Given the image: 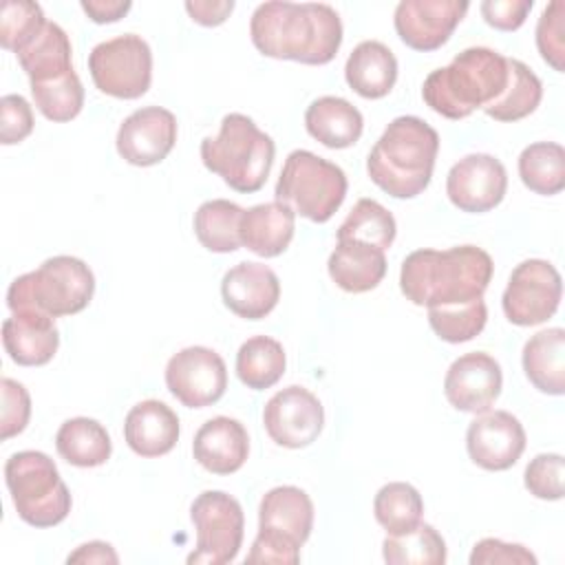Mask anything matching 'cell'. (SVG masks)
Wrapping results in <instances>:
<instances>
[{
    "instance_id": "d590c367",
    "label": "cell",
    "mask_w": 565,
    "mask_h": 565,
    "mask_svg": "<svg viewBox=\"0 0 565 565\" xmlns=\"http://www.w3.org/2000/svg\"><path fill=\"white\" fill-rule=\"evenodd\" d=\"M395 234V216L375 199H360L338 227V241H358L377 249H388Z\"/></svg>"
},
{
    "instance_id": "5bb4252c",
    "label": "cell",
    "mask_w": 565,
    "mask_h": 565,
    "mask_svg": "<svg viewBox=\"0 0 565 565\" xmlns=\"http://www.w3.org/2000/svg\"><path fill=\"white\" fill-rule=\"evenodd\" d=\"M508 190L505 166L486 152H472L452 163L446 177L448 201L468 214L494 210Z\"/></svg>"
},
{
    "instance_id": "681fc988",
    "label": "cell",
    "mask_w": 565,
    "mask_h": 565,
    "mask_svg": "<svg viewBox=\"0 0 565 565\" xmlns=\"http://www.w3.org/2000/svg\"><path fill=\"white\" fill-rule=\"evenodd\" d=\"M79 7L88 15V20H93L95 24H108V22L121 20L130 11L132 2L130 0H82Z\"/></svg>"
},
{
    "instance_id": "44dd1931",
    "label": "cell",
    "mask_w": 565,
    "mask_h": 565,
    "mask_svg": "<svg viewBox=\"0 0 565 565\" xmlns=\"http://www.w3.org/2000/svg\"><path fill=\"white\" fill-rule=\"evenodd\" d=\"M192 455L212 475H234L249 457L247 428L227 415H216L194 433Z\"/></svg>"
},
{
    "instance_id": "e575fe53",
    "label": "cell",
    "mask_w": 565,
    "mask_h": 565,
    "mask_svg": "<svg viewBox=\"0 0 565 565\" xmlns=\"http://www.w3.org/2000/svg\"><path fill=\"white\" fill-rule=\"evenodd\" d=\"M373 514L388 536H399L422 523L424 499L415 486L406 481H391L377 490L373 499Z\"/></svg>"
},
{
    "instance_id": "8fae6325",
    "label": "cell",
    "mask_w": 565,
    "mask_h": 565,
    "mask_svg": "<svg viewBox=\"0 0 565 565\" xmlns=\"http://www.w3.org/2000/svg\"><path fill=\"white\" fill-rule=\"evenodd\" d=\"M563 296L558 269L543 258L521 260L503 289L501 307L505 318L516 327H536L547 322Z\"/></svg>"
},
{
    "instance_id": "f6af8a7d",
    "label": "cell",
    "mask_w": 565,
    "mask_h": 565,
    "mask_svg": "<svg viewBox=\"0 0 565 565\" xmlns=\"http://www.w3.org/2000/svg\"><path fill=\"white\" fill-rule=\"evenodd\" d=\"M470 565H536V556L521 543L501 539H481L472 545Z\"/></svg>"
},
{
    "instance_id": "ab89813d",
    "label": "cell",
    "mask_w": 565,
    "mask_h": 565,
    "mask_svg": "<svg viewBox=\"0 0 565 565\" xmlns=\"http://www.w3.org/2000/svg\"><path fill=\"white\" fill-rule=\"evenodd\" d=\"M42 7L31 0H4L0 11V44L7 51H22L46 24Z\"/></svg>"
},
{
    "instance_id": "9a60e30c",
    "label": "cell",
    "mask_w": 565,
    "mask_h": 565,
    "mask_svg": "<svg viewBox=\"0 0 565 565\" xmlns=\"http://www.w3.org/2000/svg\"><path fill=\"white\" fill-rule=\"evenodd\" d=\"M468 9L466 0H402L395 7L393 24L408 49L428 53L450 40Z\"/></svg>"
},
{
    "instance_id": "9c48e42d",
    "label": "cell",
    "mask_w": 565,
    "mask_h": 565,
    "mask_svg": "<svg viewBox=\"0 0 565 565\" xmlns=\"http://www.w3.org/2000/svg\"><path fill=\"white\" fill-rule=\"evenodd\" d=\"M88 71L99 93L117 99H137L152 84L150 44L135 33L104 40L88 53Z\"/></svg>"
},
{
    "instance_id": "7c38bea8",
    "label": "cell",
    "mask_w": 565,
    "mask_h": 565,
    "mask_svg": "<svg viewBox=\"0 0 565 565\" xmlns=\"http://www.w3.org/2000/svg\"><path fill=\"white\" fill-rule=\"evenodd\" d=\"M166 386L188 408L212 406L227 388L225 360L210 347H185L168 360Z\"/></svg>"
},
{
    "instance_id": "60d3db41",
    "label": "cell",
    "mask_w": 565,
    "mask_h": 565,
    "mask_svg": "<svg viewBox=\"0 0 565 565\" xmlns=\"http://www.w3.org/2000/svg\"><path fill=\"white\" fill-rule=\"evenodd\" d=\"M525 490L541 501H558L565 490V459L558 452H541L525 466Z\"/></svg>"
},
{
    "instance_id": "3957f363",
    "label": "cell",
    "mask_w": 565,
    "mask_h": 565,
    "mask_svg": "<svg viewBox=\"0 0 565 565\" xmlns=\"http://www.w3.org/2000/svg\"><path fill=\"white\" fill-rule=\"evenodd\" d=\"M439 152V135L422 117H395L366 157L369 179L393 199H415L430 179Z\"/></svg>"
},
{
    "instance_id": "1f68e13d",
    "label": "cell",
    "mask_w": 565,
    "mask_h": 565,
    "mask_svg": "<svg viewBox=\"0 0 565 565\" xmlns=\"http://www.w3.org/2000/svg\"><path fill=\"white\" fill-rule=\"evenodd\" d=\"M243 207L227 199H212L194 212V234L199 243L214 254H230L241 247Z\"/></svg>"
},
{
    "instance_id": "d6a6232c",
    "label": "cell",
    "mask_w": 565,
    "mask_h": 565,
    "mask_svg": "<svg viewBox=\"0 0 565 565\" xmlns=\"http://www.w3.org/2000/svg\"><path fill=\"white\" fill-rule=\"evenodd\" d=\"M287 355L278 340L269 335L247 338L236 353V375L252 391H265L285 375Z\"/></svg>"
},
{
    "instance_id": "7a4b0ae2",
    "label": "cell",
    "mask_w": 565,
    "mask_h": 565,
    "mask_svg": "<svg viewBox=\"0 0 565 565\" xmlns=\"http://www.w3.org/2000/svg\"><path fill=\"white\" fill-rule=\"evenodd\" d=\"M492 274V256L477 245L424 247L402 260L399 289L413 305L430 309L483 298Z\"/></svg>"
},
{
    "instance_id": "7dc6e473",
    "label": "cell",
    "mask_w": 565,
    "mask_h": 565,
    "mask_svg": "<svg viewBox=\"0 0 565 565\" xmlns=\"http://www.w3.org/2000/svg\"><path fill=\"white\" fill-rule=\"evenodd\" d=\"M300 561V547L289 545L280 539L267 536L263 532L256 534L245 563H274V565H296Z\"/></svg>"
},
{
    "instance_id": "8d00e7d4",
    "label": "cell",
    "mask_w": 565,
    "mask_h": 565,
    "mask_svg": "<svg viewBox=\"0 0 565 565\" xmlns=\"http://www.w3.org/2000/svg\"><path fill=\"white\" fill-rule=\"evenodd\" d=\"M382 556L388 565H444L446 541L433 525L419 523L406 534L386 536Z\"/></svg>"
},
{
    "instance_id": "8992f818",
    "label": "cell",
    "mask_w": 565,
    "mask_h": 565,
    "mask_svg": "<svg viewBox=\"0 0 565 565\" xmlns=\"http://www.w3.org/2000/svg\"><path fill=\"white\" fill-rule=\"evenodd\" d=\"M95 294L93 269L77 256L46 258L38 269L18 276L7 291V307L35 309L51 318L73 316L88 307Z\"/></svg>"
},
{
    "instance_id": "2e32d148",
    "label": "cell",
    "mask_w": 565,
    "mask_h": 565,
    "mask_svg": "<svg viewBox=\"0 0 565 565\" xmlns=\"http://www.w3.org/2000/svg\"><path fill=\"white\" fill-rule=\"evenodd\" d=\"M525 444L527 437L523 424L508 411L479 413L466 430L468 457L490 472L512 468L521 459Z\"/></svg>"
},
{
    "instance_id": "ba28073f",
    "label": "cell",
    "mask_w": 565,
    "mask_h": 565,
    "mask_svg": "<svg viewBox=\"0 0 565 565\" xmlns=\"http://www.w3.org/2000/svg\"><path fill=\"white\" fill-rule=\"evenodd\" d=\"M347 188L349 181L340 166L298 148L287 154L274 194L296 214L313 223H327L342 205Z\"/></svg>"
},
{
    "instance_id": "30bf717a",
    "label": "cell",
    "mask_w": 565,
    "mask_h": 565,
    "mask_svg": "<svg viewBox=\"0 0 565 565\" xmlns=\"http://www.w3.org/2000/svg\"><path fill=\"white\" fill-rule=\"evenodd\" d=\"M196 530V547L188 554L190 565L232 563L243 545L245 514L241 503L223 490H203L190 505Z\"/></svg>"
},
{
    "instance_id": "ffe728a7",
    "label": "cell",
    "mask_w": 565,
    "mask_h": 565,
    "mask_svg": "<svg viewBox=\"0 0 565 565\" xmlns=\"http://www.w3.org/2000/svg\"><path fill=\"white\" fill-rule=\"evenodd\" d=\"M313 530V501L298 486L267 490L258 505V532L302 547Z\"/></svg>"
},
{
    "instance_id": "4fadbf2b",
    "label": "cell",
    "mask_w": 565,
    "mask_h": 565,
    "mask_svg": "<svg viewBox=\"0 0 565 565\" xmlns=\"http://www.w3.org/2000/svg\"><path fill=\"white\" fill-rule=\"evenodd\" d=\"M263 426L274 444L291 450L307 448L324 428L322 402L298 384L280 388L263 408Z\"/></svg>"
},
{
    "instance_id": "7402d4cb",
    "label": "cell",
    "mask_w": 565,
    "mask_h": 565,
    "mask_svg": "<svg viewBox=\"0 0 565 565\" xmlns=\"http://www.w3.org/2000/svg\"><path fill=\"white\" fill-rule=\"evenodd\" d=\"M2 344L15 364L44 366L60 347L55 318L35 309H18L2 322Z\"/></svg>"
},
{
    "instance_id": "4316f807",
    "label": "cell",
    "mask_w": 565,
    "mask_h": 565,
    "mask_svg": "<svg viewBox=\"0 0 565 565\" xmlns=\"http://www.w3.org/2000/svg\"><path fill=\"white\" fill-rule=\"evenodd\" d=\"M327 271L342 291L364 294L386 276V256L384 249L358 241H338L327 260Z\"/></svg>"
},
{
    "instance_id": "52a82bcc",
    "label": "cell",
    "mask_w": 565,
    "mask_h": 565,
    "mask_svg": "<svg viewBox=\"0 0 565 565\" xmlns=\"http://www.w3.org/2000/svg\"><path fill=\"white\" fill-rule=\"evenodd\" d=\"M4 483L18 516L33 527H53L71 512V492L46 452H13L4 463Z\"/></svg>"
},
{
    "instance_id": "c3c4849f",
    "label": "cell",
    "mask_w": 565,
    "mask_h": 565,
    "mask_svg": "<svg viewBox=\"0 0 565 565\" xmlns=\"http://www.w3.org/2000/svg\"><path fill=\"white\" fill-rule=\"evenodd\" d=\"M185 11L201 26H218L234 11V0H188Z\"/></svg>"
},
{
    "instance_id": "4dcf8cb0",
    "label": "cell",
    "mask_w": 565,
    "mask_h": 565,
    "mask_svg": "<svg viewBox=\"0 0 565 565\" xmlns=\"http://www.w3.org/2000/svg\"><path fill=\"white\" fill-rule=\"evenodd\" d=\"M508 73L505 90L483 108L488 117L503 124L532 115L543 99V84L525 62L508 57Z\"/></svg>"
},
{
    "instance_id": "83f0119b",
    "label": "cell",
    "mask_w": 565,
    "mask_h": 565,
    "mask_svg": "<svg viewBox=\"0 0 565 565\" xmlns=\"http://www.w3.org/2000/svg\"><path fill=\"white\" fill-rule=\"evenodd\" d=\"M521 364L530 384L545 395L565 393V331L550 327L534 333L521 353Z\"/></svg>"
},
{
    "instance_id": "5b68a950",
    "label": "cell",
    "mask_w": 565,
    "mask_h": 565,
    "mask_svg": "<svg viewBox=\"0 0 565 565\" xmlns=\"http://www.w3.org/2000/svg\"><path fill=\"white\" fill-rule=\"evenodd\" d=\"M274 154V139L243 113L225 115L218 135L201 141L203 166L241 194L258 192L265 185Z\"/></svg>"
},
{
    "instance_id": "603a6c76",
    "label": "cell",
    "mask_w": 565,
    "mask_h": 565,
    "mask_svg": "<svg viewBox=\"0 0 565 565\" xmlns=\"http://www.w3.org/2000/svg\"><path fill=\"white\" fill-rule=\"evenodd\" d=\"M181 424L177 413L161 399L135 404L124 419V439L128 448L146 459L168 455L179 441Z\"/></svg>"
},
{
    "instance_id": "bcb514c9",
    "label": "cell",
    "mask_w": 565,
    "mask_h": 565,
    "mask_svg": "<svg viewBox=\"0 0 565 565\" xmlns=\"http://www.w3.org/2000/svg\"><path fill=\"white\" fill-rule=\"evenodd\" d=\"M532 7V0H483L479 4V11L486 24H490L492 29L516 31L525 22Z\"/></svg>"
},
{
    "instance_id": "cb8c5ba5",
    "label": "cell",
    "mask_w": 565,
    "mask_h": 565,
    "mask_svg": "<svg viewBox=\"0 0 565 565\" xmlns=\"http://www.w3.org/2000/svg\"><path fill=\"white\" fill-rule=\"evenodd\" d=\"M296 232V212L280 201L252 205L241 216V245L263 258L280 256Z\"/></svg>"
},
{
    "instance_id": "f1b7e54d",
    "label": "cell",
    "mask_w": 565,
    "mask_h": 565,
    "mask_svg": "<svg viewBox=\"0 0 565 565\" xmlns=\"http://www.w3.org/2000/svg\"><path fill=\"white\" fill-rule=\"evenodd\" d=\"M71 55V40L57 22H46L44 29L22 51L15 53L22 71L29 77V84L51 82L73 71Z\"/></svg>"
},
{
    "instance_id": "ac0fdd59",
    "label": "cell",
    "mask_w": 565,
    "mask_h": 565,
    "mask_svg": "<svg viewBox=\"0 0 565 565\" xmlns=\"http://www.w3.org/2000/svg\"><path fill=\"white\" fill-rule=\"evenodd\" d=\"M503 388L501 364L483 351H470L452 360L444 377L448 404L461 413H486Z\"/></svg>"
},
{
    "instance_id": "7bdbcfd3",
    "label": "cell",
    "mask_w": 565,
    "mask_h": 565,
    "mask_svg": "<svg viewBox=\"0 0 565 565\" xmlns=\"http://www.w3.org/2000/svg\"><path fill=\"white\" fill-rule=\"evenodd\" d=\"M0 437L7 441L20 435L31 419V395L18 380L2 377L0 380Z\"/></svg>"
},
{
    "instance_id": "f35d334b",
    "label": "cell",
    "mask_w": 565,
    "mask_h": 565,
    "mask_svg": "<svg viewBox=\"0 0 565 565\" xmlns=\"http://www.w3.org/2000/svg\"><path fill=\"white\" fill-rule=\"evenodd\" d=\"M31 97L35 108L49 119V121H71L82 113L84 106V86L77 77L75 68L68 71L62 77H55L51 82L31 84Z\"/></svg>"
},
{
    "instance_id": "f546056e",
    "label": "cell",
    "mask_w": 565,
    "mask_h": 565,
    "mask_svg": "<svg viewBox=\"0 0 565 565\" xmlns=\"http://www.w3.org/2000/svg\"><path fill=\"white\" fill-rule=\"evenodd\" d=\"M57 455L77 468H97L110 459L113 441L104 424L93 417H71L55 433Z\"/></svg>"
},
{
    "instance_id": "484cf974",
    "label": "cell",
    "mask_w": 565,
    "mask_h": 565,
    "mask_svg": "<svg viewBox=\"0 0 565 565\" xmlns=\"http://www.w3.org/2000/svg\"><path fill=\"white\" fill-rule=\"evenodd\" d=\"M307 132L331 150L351 148L364 130L362 113L344 97L322 95L305 110Z\"/></svg>"
},
{
    "instance_id": "d6986e66",
    "label": "cell",
    "mask_w": 565,
    "mask_h": 565,
    "mask_svg": "<svg viewBox=\"0 0 565 565\" xmlns=\"http://www.w3.org/2000/svg\"><path fill=\"white\" fill-rule=\"evenodd\" d=\"M223 305L245 320H263L280 300V280L263 263L243 260L225 271L221 280Z\"/></svg>"
},
{
    "instance_id": "6da1fadb",
    "label": "cell",
    "mask_w": 565,
    "mask_h": 565,
    "mask_svg": "<svg viewBox=\"0 0 565 565\" xmlns=\"http://www.w3.org/2000/svg\"><path fill=\"white\" fill-rule=\"evenodd\" d=\"M249 38L265 57L322 66L340 51L342 20L324 2L271 0L254 9Z\"/></svg>"
},
{
    "instance_id": "b9f144b4",
    "label": "cell",
    "mask_w": 565,
    "mask_h": 565,
    "mask_svg": "<svg viewBox=\"0 0 565 565\" xmlns=\"http://www.w3.org/2000/svg\"><path fill=\"white\" fill-rule=\"evenodd\" d=\"M536 49L556 73L565 71V2H550L536 22Z\"/></svg>"
},
{
    "instance_id": "74e56055",
    "label": "cell",
    "mask_w": 565,
    "mask_h": 565,
    "mask_svg": "<svg viewBox=\"0 0 565 565\" xmlns=\"http://www.w3.org/2000/svg\"><path fill=\"white\" fill-rule=\"evenodd\" d=\"M488 322L483 298L428 309V324L435 335L448 344H461L477 338Z\"/></svg>"
},
{
    "instance_id": "277c9868",
    "label": "cell",
    "mask_w": 565,
    "mask_h": 565,
    "mask_svg": "<svg viewBox=\"0 0 565 565\" xmlns=\"http://www.w3.org/2000/svg\"><path fill=\"white\" fill-rule=\"evenodd\" d=\"M508 57L488 46H468L422 84V99L446 119H466L492 104L508 86Z\"/></svg>"
},
{
    "instance_id": "f907efd6",
    "label": "cell",
    "mask_w": 565,
    "mask_h": 565,
    "mask_svg": "<svg viewBox=\"0 0 565 565\" xmlns=\"http://www.w3.org/2000/svg\"><path fill=\"white\" fill-rule=\"evenodd\" d=\"M66 563H119L115 547L106 541H88L66 556Z\"/></svg>"
},
{
    "instance_id": "836d02e7",
    "label": "cell",
    "mask_w": 565,
    "mask_h": 565,
    "mask_svg": "<svg viewBox=\"0 0 565 565\" xmlns=\"http://www.w3.org/2000/svg\"><path fill=\"white\" fill-rule=\"evenodd\" d=\"M523 185L541 196H554L565 188V150L556 141H536L519 154Z\"/></svg>"
},
{
    "instance_id": "e0dca14e",
    "label": "cell",
    "mask_w": 565,
    "mask_h": 565,
    "mask_svg": "<svg viewBox=\"0 0 565 565\" xmlns=\"http://www.w3.org/2000/svg\"><path fill=\"white\" fill-rule=\"evenodd\" d=\"M177 132V117L168 108L143 106L121 121L115 146L126 163L150 168L172 152Z\"/></svg>"
},
{
    "instance_id": "ee69618b",
    "label": "cell",
    "mask_w": 565,
    "mask_h": 565,
    "mask_svg": "<svg viewBox=\"0 0 565 565\" xmlns=\"http://www.w3.org/2000/svg\"><path fill=\"white\" fill-rule=\"evenodd\" d=\"M33 110L31 104L15 93H9L0 99V141L13 146L24 141L33 132Z\"/></svg>"
},
{
    "instance_id": "d4e9b609",
    "label": "cell",
    "mask_w": 565,
    "mask_h": 565,
    "mask_svg": "<svg viewBox=\"0 0 565 565\" xmlns=\"http://www.w3.org/2000/svg\"><path fill=\"white\" fill-rule=\"evenodd\" d=\"M344 79L360 97L382 99L397 82V60L384 42L364 40L349 53Z\"/></svg>"
}]
</instances>
